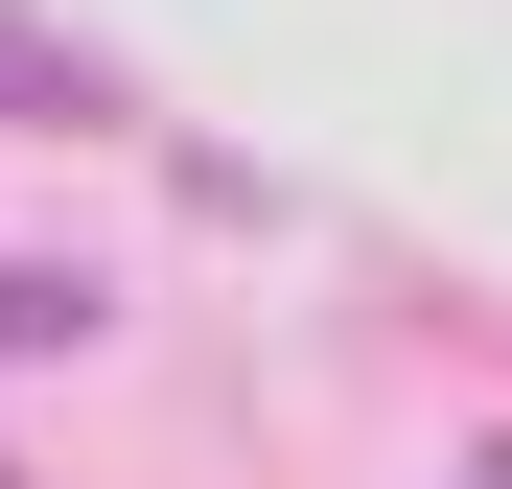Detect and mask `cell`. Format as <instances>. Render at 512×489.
<instances>
[{"instance_id": "cell-1", "label": "cell", "mask_w": 512, "mask_h": 489, "mask_svg": "<svg viewBox=\"0 0 512 489\" xmlns=\"http://www.w3.org/2000/svg\"><path fill=\"white\" fill-rule=\"evenodd\" d=\"M70 326H94V280H24L0 257V350H70Z\"/></svg>"}]
</instances>
